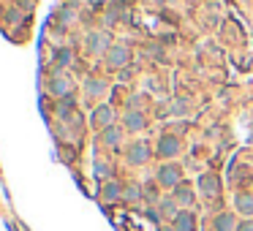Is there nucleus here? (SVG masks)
I'll list each match as a JSON object with an SVG mask.
<instances>
[{"mask_svg":"<svg viewBox=\"0 0 253 231\" xmlns=\"http://www.w3.org/2000/svg\"><path fill=\"white\" fill-rule=\"evenodd\" d=\"M183 153V142L171 133H164V136L155 142V158L164 160V163H174V158Z\"/></svg>","mask_w":253,"mask_h":231,"instance_id":"1","label":"nucleus"},{"mask_svg":"<svg viewBox=\"0 0 253 231\" xmlns=\"http://www.w3.org/2000/svg\"><path fill=\"white\" fill-rule=\"evenodd\" d=\"M155 182H158L161 188L174 190L180 182H185V180H183V169L177 166V163H161V166L155 169Z\"/></svg>","mask_w":253,"mask_h":231,"instance_id":"2","label":"nucleus"},{"mask_svg":"<svg viewBox=\"0 0 253 231\" xmlns=\"http://www.w3.org/2000/svg\"><path fill=\"white\" fill-rule=\"evenodd\" d=\"M47 93L60 101V98L74 93V82H71V77L65 71H52V77L47 79Z\"/></svg>","mask_w":253,"mask_h":231,"instance_id":"3","label":"nucleus"},{"mask_svg":"<svg viewBox=\"0 0 253 231\" xmlns=\"http://www.w3.org/2000/svg\"><path fill=\"white\" fill-rule=\"evenodd\" d=\"M84 49H87L90 57H101V54H106L112 49V38H109L106 30H93V33H87V38H84Z\"/></svg>","mask_w":253,"mask_h":231,"instance_id":"4","label":"nucleus"},{"mask_svg":"<svg viewBox=\"0 0 253 231\" xmlns=\"http://www.w3.org/2000/svg\"><path fill=\"white\" fill-rule=\"evenodd\" d=\"M196 190L201 193V199H207V202H212V199H218L221 196V180L215 177V174H199V180H196Z\"/></svg>","mask_w":253,"mask_h":231,"instance_id":"5","label":"nucleus"},{"mask_svg":"<svg viewBox=\"0 0 253 231\" xmlns=\"http://www.w3.org/2000/svg\"><path fill=\"white\" fill-rule=\"evenodd\" d=\"M150 144L147 142H134L128 150H125V160H128V166H144L150 160Z\"/></svg>","mask_w":253,"mask_h":231,"instance_id":"6","label":"nucleus"},{"mask_svg":"<svg viewBox=\"0 0 253 231\" xmlns=\"http://www.w3.org/2000/svg\"><path fill=\"white\" fill-rule=\"evenodd\" d=\"M104 60H106L109 68H125L128 60H131V49L125 47V44H112V49L104 54Z\"/></svg>","mask_w":253,"mask_h":231,"instance_id":"7","label":"nucleus"},{"mask_svg":"<svg viewBox=\"0 0 253 231\" xmlns=\"http://www.w3.org/2000/svg\"><path fill=\"white\" fill-rule=\"evenodd\" d=\"M240 229V215L234 209H224L212 218V231H237Z\"/></svg>","mask_w":253,"mask_h":231,"instance_id":"8","label":"nucleus"},{"mask_svg":"<svg viewBox=\"0 0 253 231\" xmlns=\"http://www.w3.org/2000/svg\"><path fill=\"white\" fill-rule=\"evenodd\" d=\"M171 196H174V202L180 204V209H191L196 204V188L191 182H180L171 190Z\"/></svg>","mask_w":253,"mask_h":231,"instance_id":"9","label":"nucleus"},{"mask_svg":"<svg viewBox=\"0 0 253 231\" xmlns=\"http://www.w3.org/2000/svg\"><path fill=\"white\" fill-rule=\"evenodd\" d=\"M123 136H125V128H117V125H109V128L101 130V144L109 150H117L120 144H123Z\"/></svg>","mask_w":253,"mask_h":231,"instance_id":"10","label":"nucleus"},{"mask_svg":"<svg viewBox=\"0 0 253 231\" xmlns=\"http://www.w3.org/2000/svg\"><path fill=\"white\" fill-rule=\"evenodd\" d=\"M234 212L242 220H253V193H237L234 196Z\"/></svg>","mask_w":253,"mask_h":231,"instance_id":"11","label":"nucleus"},{"mask_svg":"<svg viewBox=\"0 0 253 231\" xmlns=\"http://www.w3.org/2000/svg\"><path fill=\"white\" fill-rule=\"evenodd\" d=\"M144 125H147V120H144V114L136 112V109H128L123 117V128L125 133H139V130H144Z\"/></svg>","mask_w":253,"mask_h":231,"instance_id":"12","label":"nucleus"},{"mask_svg":"<svg viewBox=\"0 0 253 231\" xmlns=\"http://www.w3.org/2000/svg\"><path fill=\"white\" fill-rule=\"evenodd\" d=\"M123 188L125 185L123 182H117V180H106L104 185H101V199H104V202H120V199H123Z\"/></svg>","mask_w":253,"mask_h":231,"instance_id":"13","label":"nucleus"},{"mask_svg":"<svg viewBox=\"0 0 253 231\" xmlns=\"http://www.w3.org/2000/svg\"><path fill=\"white\" fill-rule=\"evenodd\" d=\"M106 82L101 77H87L84 79V95H87L90 101H95V98H104L106 95Z\"/></svg>","mask_w":253,"mask_h":231,"instance_id":"14","label":"nucleus"},{"mask_svg":"<svg viewBox=\"0 0 253 231\" xmlns=\"http://www.w3.org/2000/svg\"><path fill=\"white\" fill-rule=\"evenodd\" d=\"M155 207H158V215H161V218H164V220H169V223L174 220V215L180 212V204L174 202V196H161Z\"/></svg>","mask_w":253,"mask_h":231,"instance_id":"15","label":"nucleus"},{"mask_svg":"<svg viewBox=\"0 0 253 231\" xmlns=\"http://www.w3.org/2000/svg\"><path fill=\"white\" fill-rule=\"evenodd\" d=\"M114 120V109L112 106H106V103H101L98 109H93V114H90V123L98 125V128H109Z\"/></svg>","mask_w":253,"mask_h":231,"instance_id":"16","label":"nucleus"},{"mask_svg":"<svg viewBox=\"0 0 253 231\" xmlns=\"http://www.w3.org/2000/svg\"><path fill=\"white\" fill-rule=\"evenodd\" d=\"M171 226H174L177 231H196V215L191 212V209H180V212L174 215V220H171Z\"/></svg>","mask_w":253,"mask_h":231,"instance_id":"17","label":"nucleus"},{"mask_svg":"<svg viewBox=\"0 0 253 231\" xmlns=\"http://www.w3.org/2000/svg\"><path fill=\"white\" fill-rule=\"evenodd\" d=\"M71 63H74V49L60 47V49H55V52H52V65H55V71H65Z\"/></svg>","mask_w":253,"mask_h":231,"instance_id":"18","label":"nucleus"},{"mask_svg":"<svg viewBox=\"0 0 253 231\" xmlns=\"http://www.w3.org/2000/svg\"><path fill=\"white\" fill-rule=\"evenodd\" d=\"M141 196H144V190H141V185L136 182V180L125 182V188H123V202L136 204V202H141Z\"/></svg>","mask_w":253,"mask_h":231,"instance_id":"19","label":"nucleus"},{"mask_svg":"<svg viewBox=\"0 0 253 231\" xmlns=\"http://www.w3.org/2000/svg\"><path fill=\"white\" fill-rule=\"evenodd\" d=\"M93 174H95V177H101V180L106 182V180H112V166H109L106 160L95 158V160H93Z\"/></svg>","mask_w":253,"mask_h":231,"instance_id":"20","label":"nucleus"},{"mask_svg":"<svg viewBox=\"0 0 253 231\" xmlns=\"http://www.w3.org/2000/svg\"><path fill=\"white\" fill-rule=\"evenodd\" d=\"M237 231H253V220H240V229Z\"/></svg>","mask_w":253,"mask_h":231,"instance_id":"21","label":"nucleus"},{"mask_svg":"<svg viewBox=\"0 0 253 231\" xmlns=\"http://www.w3.org/2000/svg\"><path fill=\"white\" fill-rule=\"evenodd\" d=\"M90 3H93V8H104L109 0H90Z\"/></svg>","mask_w":253,"mask_h":231,"instance_id":"22","label":"nucleus"},{"mask_svg":"<svg viewBox=\"0 0 253 231\" xmlns=\"http://www.w3.org/2000/svg\"><path fill=\"white\" fill-rule=\"evenodd\" d=\"M158 231H177V229H174V226H171V223H166V226H161Z\"/></svg>","mask_w":253,"mask_h":231,"instance_id":"23","label":"nucleus"}]
</instances>
